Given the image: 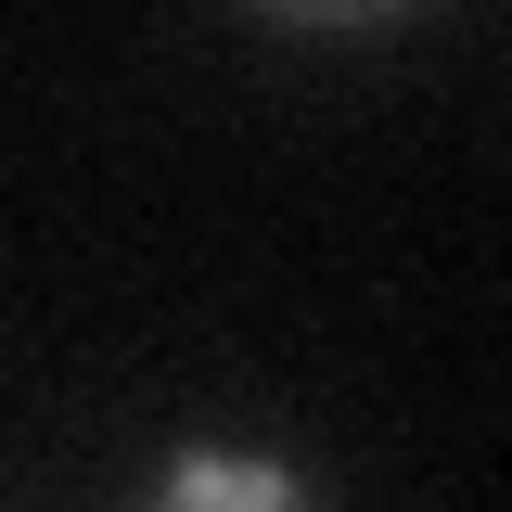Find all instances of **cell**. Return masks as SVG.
Masks as SVG:
<instances>
[{"instance_id":"obj_1","label":"cell","mask_w":512,"mask_h":512,"mask_svg":"<svg viewBox=\"0 0 512 512\" xmlns=\"http://www.w3.org/2000/svg\"><path fill=\"white\" fill-rule=\"evenodd\" d=\"M141 512H308V487L282 461H244V448H180Z\"/></svg>"}]
</instances>
